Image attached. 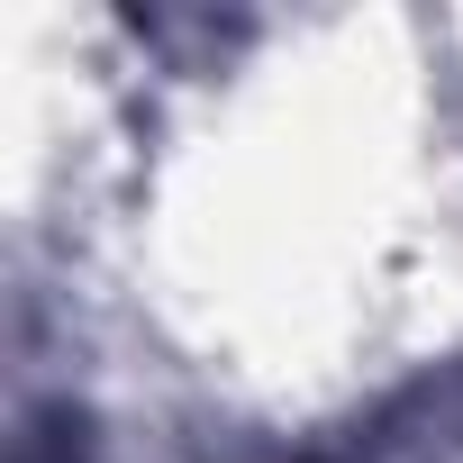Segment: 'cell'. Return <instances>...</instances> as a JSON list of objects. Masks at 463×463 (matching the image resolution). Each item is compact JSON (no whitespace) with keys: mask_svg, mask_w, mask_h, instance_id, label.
I'll return each instance as SVG.
<instances>
[{"mask_svg":"<svg viewBox=\"0 0 463 463\" xmlns=\"http://www.w3.org/2000/svg\"><path fill=\"white\" fill-rule=\"evenodd\" d=\"M19 463H91V445H82V427H64V418H46L37 436H28V454Z\"/></svg>","mask_w":463,"mask_h":463,"instance_id":"1","label":"cell"}]
</instances>
